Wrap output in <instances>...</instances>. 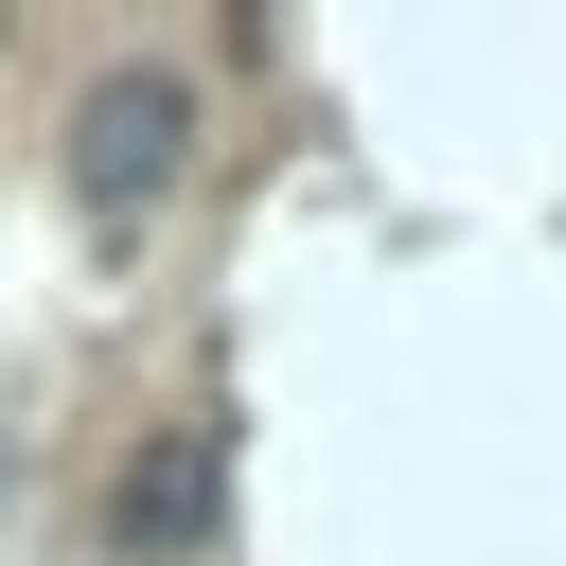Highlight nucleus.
Instances as JSON below:
<instances>
[{
  "label": "nucleus",
  "mask_w": 566,
  "mask_h": 566,
  "mask_svg": "<svg viewBox=\"0 0 566 566\" xmlns=\"http://www.w3.org/2000/svg\"><path fill=\"white\" fill-rule=\"evenodd\" d=\"M177 142H195V71H106L88 106H71V212L88 230H142L159 195H177Z\"/></svg>",
  "instance_id": "f257e3e1"
},
{
  "label": "nucleus",
  "mask_w": 566,
  "mask_h": 566,
  "mask_svg": "<svg viewBox=\"0 0 566 566\" xmlns=\"http://www.w3.org/2000/svg\"><path fill=\"white\" fill-rule=\"evenodd\" d=\"M195 513H212V424H159L142 478H124V548H177Z\"/></svg>",
  "instance_id": "f03ea898"
}]
</instances>
